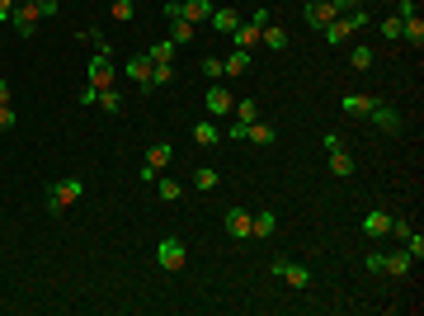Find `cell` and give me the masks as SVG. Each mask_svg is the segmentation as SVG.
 Here are the masks:
<instances>
[{"label": "cell", "mask_w": 424, "mask_h": 316, "mask_svg": "<svg viewBox=\"0 0 424 316\" xmlns=\"http://www.w3.org/2000/svg\"><path fill=\"white\" fill-rule=\"evenodd\" d=\"M245 71H250V53H240V48L222 62V76H245Z\"/></svg>", "instance_id": "24"}, {"label": "cell", "mask_w": 424, "mask_h": 316, "mask_svg": "<svg viewBox=\"0 0 424 316\" xmlns=\"http://www.w3.org/2000/svg\"><path fill=\"white\" fill-rule=\"evenodd\" d=\"M146 57H151V62H175V43H170V38H160V43H156Z\"/></svg>", "instance_id": "33"}, {"label": "cell", "mask_w": 424, "mask_h": 316, "mask_svg": "<svg viewBox=\"0 0 424 316\" xmlns=\"http://www.w3.org/2000/svg\"><path fill=\"white\" fill-rule=\"evenodd\" d=\"M335 5V15H349V10H363V0H330Z\"/></svg>", "instance_id": "41"}, {"label": "cell", "mask_w": 424, "mask_h": 316, "mask_svg": "<svg viewBox=\"0 0 424 316\" xmlns=\"http://www.w3.org/2000/svg\"><path fill=\"white\" fill-rule=\"evenodd\" d=\"M410 264H415V260H410L405 250H396V255H382V274H396V279H401V274H410Z\"/></svg>", "instance_id": "23"}, {"label": "cell", "mask_w": 424, "mask_h": 316, "mask_svg": "<svg viewBox=\"0 0 424 316\" xmlns=\"http://www.w3.org/2000/svg\"><path fill=\"white\" fill-rule=\"evenodd\" d=\"M401 38H405L410 48H424V19H420V15H410V19H401Z\"/></svg>", "instance_id": "19"}, {"label": "cell", "mask_w": 424, "mask_h": 316, "mask_svg": "<svg viewBox=\"0 0 424 316\" xmlns=\"http://www.w3.org/2000/svg\"><path fill=\"white\" fill-rule=\"evenodd\" d=\"M330 175H335V180H349V175H354V156H349L345 147L330 151Z\"/></svg>", "instance_id": "21"}, {"label": "cell", "mask_w": 424, "mask_h": 316, "mask_svg": "<svg viewBox=\"0 0 424 316\" xmlns=\"http://www.w3.org/2000/svg\"><path fill=\"white\" fill-rule=\"evenodd\" d=\"M349 66H354V71H368V66H372V48H363V43L349 48Z\"/></svg>", "instance_id": "30"}, {"label": "cell", "mask_w": 424, "mask_h": 316, "mask_svg": "<svg viewBox=\"0 0 424 316\" xmlns=\"http://www.w3.org/2000/svg\"><path fill=\"white\" fill-rule=\"evenodd\" d=\"M273 232H278V212H273V208H264V212H250V236L269 241Z\"/></svg>", "instance_id": "8"}, {"label": "cell", "mask_w": 424, "mask_h": 316, "mask_svg": "<svg viewBox=\"0 0 424 316\" xmlns=\"http://www.w3.org/2000/svg\"><path fill=\"white\" fill-rule=\"evenodd\" d=\"M203 104H208V113H212V118H227V113L236 109V100L227 95V85H212L208 95H203Z\"/></svg>", "instance_id": "6"}, {"label": "cell", "mask_w": 424, "mask_h": 316, "mask_svg": "<svg viewBox=\"0 0 424 316\" xmlns=\"http://www.w3.org/2000/svg\"><path fill=\"white\" fill-rule=\"evenodd\" d=\"M151 66H156V62H151V57H146V53L128 57V76H133L137 85H146V80H151Z\"/></svg>", "instance_id": "20"}, {"label": "cell", "mask_w": 424, "mask_h": 316, "mask_svg": "<svg viewBox=\"0 0 424 316\" xmlns=\"http://www.w3.org/2000/svg\"><path fill=\"white\" fill-rule=\"evenodd\" d=\"M10 24H15V33H19V38H33V33H38V15H33V5H19Z\"/></svg>", "instance_id": "15"}, {"label": "cell", "mask_w": 424, "mask_h": 316, "mask_svg": "<svg viewBox=\"0 0 424 316\" xmlns=\"http://www.w3.org/2000/svg\"><path fill=\"white\" fill-rule=\"evenodd\" d=\"M363 232H368L372 241H377V236H387V232H392V212L368 208V212H363Z\"/></svg>", "instance_id": "10"}, {"label": "cell", "mask_w": 424, "mask_h": 316, "mask_svg": "<svg viewBox=\"0 0 424 316\" xmlns=\"http://www.w3.org/2000/svg\"><path fill=\"white\" fill-rule=\"evenodd\" d=\"M382 33H387V38H401V19H396V15H392V19L382 24Z\"/></svg>", "instance_id": "44"}, {"label": "cell", "mask_w": 424, "mask_h": 316, "mask_svg": "<svg viewBox=\"0 0 424 316\" xmlns=\"http://www.w3.org/2000/svg\"><path fill=\"white\" fill-rule=\"evenodd\" d=\"M368 118H372V123H377L382 132H401V113H396L392 104H372V109H368Z\"/></svg>", "instance_id": "13"}, {"label": "cell", "mask_w": 424, "mask_h": 316, "mask_svg": "<svg viewBox=\"0 0 424 316\" xmlns=\"http://www.w3.org/2000/svg\"><path fill=\"white\" fill-rule=\"evenodd\" d=\"M198 71L212 76V80H222V57H203V62H198Z\"/></svg>", "instance_id": "35"}, {"label": "cell", "mask_w": 424, "mask_h": 316, "mask_svg": "<svg viewBox=\"0 0 424 316\" xmlns=\"http://www.w3.org/2000/svg\"><path fill=\"white\" fill-rule=\"evenodd\" d=\"M245 132H250V123H231V128H227V137H231V142H245Z\"/></svg>", "instance_id": "43"}, {"label": "cell", "mask_w": 424, "mask_h": 316, "mask_svg": "<svg viewBox=\"0 0 424 316\" xmlns=\"http://www.w3.org/2000/svg\"><path fill=\"white\" fill-rule=\"evenodd\" d=\"M170 160H175V147H170V142L151 147V151H146V165H142V185H156V175L170 165Z\"/></svg>", "instance_id": "3"}, {"label": "cell", "mask_w": 424, "mask_h": 316, "mask_svg": "<svg viewBox=\"0 0 424 316\" xmlns=\"http://www.w3.org/2000/svg\"><path fill=\"white\" fill-rule=\"evenodd\" d=\"M99 104H104L108 113H118V109H123V95H118V90H99Z\"/></svg>", "instance_id": "36"}, {"label": "cell", "mask_w": 424, "mask_h": 316, "mask_svg": "<svg viewBox=\"0 0 424 316\" xmlns=\"http://www.w3.org/2000/svg\"><path fill=\"white\" fill-rule=\"evenodd\" d=\"M236 123H260V100H236Z\"/></svg>", "instance_id": "27"}, {"label": "cell", "mask_w": 424, "mask_h": 316, "mask_svg": "<svg viewBox=\"0 0 424 316\" xmlns=\"http://www.w3.org/2000/svg\"><path fill=\"white\" fill-rule=\"evenodd\" d=\"M320 38H325L330 48H340V43H349V38H354V19H349V15H335L330 24L320 28Z\"/></svg>", "instance_id": "5"}, {"label": "cell", "mask_w": 424, "mask_h": 316, "mask_svg": "<svg viewBox=\"0 0 424 316\" xmlns=\"http://www.w3.org/2000/svg\"><path fill=\"white\" fill-rule=\"evenodd\" d=\"M193 142H198V147H217V142H222V128H217V118H203V123H193Z\"/></svg>", "instance_id": "17"}, {"label": "cell", "mask_w": 424, "mask_h": 316, "mask_svg": "<svg viewBox=\"0 0 424 316\" xmlns=\"http://www.w3.org/2000/svg\"><path fill=\"white\" fill-rule=\"evenodd\" d=\"M33 15H38V19H48V15H57V0H33Z\"/></svg>", "instance_id": "38"}, {"label": "cell", "mask_w": 424, "mask_h": 316, "mask_svg": "<svg viewBox=\"0 0 424 316\" xmlns=\"http://www.w3.org/2000/svg\"><path fill=\"white\" fill-rule=\"evenodd\" d=\"M222 185V175L212 170V165H203V170H193V189H217Z\"/></svg>", "instance_id": "31"}, {"label": "cell", "mask_w": 424, "mask_h": 316, "mask_svg": "<svg viewBox=\"0 0 424 316\" xmlns=\"http://www.w3.org/2000/svg\"><path fill=\"white\" fill-rule=\"evenodd\" d=\"M410 15H420V5H415V0H401V5H396V19H410Z\"/></svg>", "instance_id": "40"}, {"label": "cell", "mask_w": 424, "mask_h": 316, "mask_svg": "<svg viewBox=\"0 0 424 316\" xmlns=\"http://www.w3.org/2000/svg\"><path fill=\"white\" fill-rule=\"evenodd\" d=\"M15 10H19V0H0V28L15 19Z\"/></svg>", "instance_id": "37"}, {"label": "cell", "mask_w": 424, "mask_h": 316, "mask_svg": "<svg viewBox=\"0 0 424 316\" xmlns=\"http://www.w3.org/2000/svg\"><path fill=\"white\" fill-rule=\"evenodd\" d=\"M156 194L165 198V203H175V198L184 194V185H180V180H165V175H156Z\"/></svg>", "instance_id": "28"}, {"label": "cell", "mask_w": 424, "mask_h": 316, "mask_svg": "<svg viewBox=\"0 0 424 316\" xmlns=\"http://www.w3.org/2000/svg\"><path fill=\"white\" fill-rule=\"evenodd\" d=\"M10 128H15V109L0 104V132H10Z\"/></svg>", "instance_id": "42"}, {"label": "cell", "mask_w": 424, "mask_h": 316, "mask_svg": "<svg viewBox=\"0 0 424 316\" xmlns=\"http://www.w3.org/2000/svg\"><path fill=\"white\" fill-rule=\"evenodd\" d=\"M90 85H95V90H113V62H108V57H95V62H90Z\"/></svg>", "instance_id": "11"}, {"label": "cell", "mask_w": 424, "mask_h": 316, "mask_svg": "<svg viewBox=\"0 0 424 316\" xmlns=\"http://www.w3.org/2000/svg\"><path fill=\"white\" fill-rule=\"evenodd\" d=\"M269 269H273L278 279H288L292 288H307V284H311V269H307V264H292V260H273V264H269Z\"/></svg>", "instance_id": "4"}, {"label": "cell", "mask_w": 424, "mask_h": 316, "mask_svg": "<svg viewBox=\"0 0 424 316\" xmlns=\"http://www.w3.org/2000/svg\"><path fill=\"white\" fill-rule=\"evenodd\" d=\"M330 19H335V5H330V0H311V5H307V24L311 28H325Z\"/></svg>", "instance_id": "16"}, {"label": "cell", "mask_w": 424, "mask_h": 316, "mask_svg": "<svg viewBox=\"0 0 424 316\" xmlns=\"http://www.w3.org/2000/svg\"><path fill=\"white\" fill-rule=\"evenodd\" d=\"M212 10H217V0H180V19H189V24H208Z\"/></svg>", "instance_id": "7"}, {"label": "cell", "mask_w": 424, "mask_h": 316, "mask_svg": "<svg viewBox=\"0 0 424 316\" xmlns=\"http://www.w3.org/2000/svg\"><path fill=\"white\" fill-rule=\"evenodd\" d=\"M245 142H255V147H273V142H278V132L269 128V123H250V132H245Z\"/></svg>", "instance_id": "25"}, {"label": "cell", "mask_w": 424, "mask_h": 316, "mask_svg": "<svg viewBox=\"0 0 424 316\" xmlns=\"http://www.w3.org/2000/svg\"><path fill=\"white\" fill-rule=\"evenodd\" d=\"M133 15H137L133 0H113V19H118V24H133Z\"/></svg>", "instance_id": "32"}, {"label": "cell", "mask_w": 424, "mask_h": 316, "mask_svg": "<svg viewBox=\"0 0 424 316\" xmlns=\"http://www.w3.org/2000/svg\"><path fill=\"white\" fill-rule=\"evenodd\" d=\"M372 104H377L372 95H345V104H340V109H345V113H368Z\"/></svg>", "instance_id": "29"}, {"label": "cell", "mask_w": 424, "mask_h": 316, "mask_svg": "<svg viewBox=\"0 0 424 316\" xmlns=\"http://www.w3.org/2000/svg\"><path fill=\"white\" fill-rule=\"evenodd\" d=\"M80 194H85V185H80V180H57V185L48 189V198H43L48 217H61L71 203H80Z\"/></svg>", "instance_id": "1"}, {"label": "cell", "mask_w": 424, "mask_h": 316, "mask_svg": "<svg viewBox=\"0 0 424 316\" xmlns=\"http://www.w3.org/2000/svg\"><path fill=\"white\" fill-rule=\"evenodd\" d=\"M193 28H198V24H189V19H170V43H175V48L193 43Z\"/></svg>", "instance_id": "26"}, {"label": "cell", "mask_w": 424, "mask_h": 316, "mask_svg": "<svg viewBox=\"0 0 424 316\" xmlns=\"http://www.w3.org/2000/svg\"><path fill=\"white\" fill-rule=\"evenodd\" d=\"M0 43H5V28H0Z\"/></svg>", "instance_id": "46"}, {"label": "cell", "mask_w": 424, "mask_h": 316, "mask_svg": "<svg viewBox=\"0 0 424 316\" xmlns=\"http://www.w3.org/2000/svg\"><path fill=\"white\" fill-rule=\"evenodd\" d=\"M0 104H10V80H0Z\"/></svg>", "instance_id": "45"}, {"label": "cell", "mask_w": 424, "mask_h": 316, "mask_svg": "<svg viewBox=\"0 0 424 316\" xmlns=\"http://www.w3.org/2000/svg\"><path fill=\"white\" fill-rule=\"evenodd\" d=\"M80 104H99V90H95V85H90V80H85V85H80Z\"/></svg>", "instance_id": "39"}, {"label": "cell", "mask_w": 424, "mask_h": 316, "mask_svg": "<svg viewBox=\"0 0 424 316\" xmlns=\"http://www.w3.org/2000/svg\"><path fill=\"white\" fill-rule=\"evenodd\" d=\"M410 232H415V222H410V217H392V232H387V236L405 241V236H410Z\"/></svg>", "instance_id": "34"}, {"label": "cell", "mask_w": 424, "mask_h": 316, "mask_svg": "<svg viewBox=\"0 0 424 316\" xmlns=\"http://www.w3.org/2000/svg\"><path fill=\"white\" fill-rule=\"evenodd\" d=\"M292 38H288V28H278V24H269L264 33H260V48H269V53H283Z\"/></svg>", "instance_id": "18"}, {"label": "cell", "mask_w": 424, "mask_h": 316, "mask_svg": "<svg viewBox=\"0 0 424 316\" xmlns=\"http://www.w3.org/2000/svg\"><path fill=\"white\" fill-rule=\"evenodd\" d=\"M170 80H175V62H156V66H151V80H146L142 90H160V85H170Z\"/></svg>", "instance_id": "22"}, {"label": "cell", "mask_w": 424, "mask_h": 316, "mask_svg": "<svg viewBox=\"0 0 424 316\" xmlns=\"http://www.w3.org/2000/svg\"><path fill=\"white\" fill-rule=\"evenodd\" d=\"M184 260H189L184 241H180V236H160V245H156V264H160V269H165V274H175V269H184Z\"/></svg>", "instance_id": "2"}, {"label": "cell", "mask_w": 424, "mask_h": 316, "mask_svg": "<svg viewBox=\"0 0 424 316\" xmlns=\"http://www.w3.org/2000/svg\"><path fill=\"white\" fill-rule=\"evenodd\" d=\"M208 24L217 28V33H227V38H231V33L240 28V15L231 10V5H227V10H212V15H208Z\"/></svg>", "instance_id": "14"}, {"label": "cell", "mask_w": 424, "mask_h": 316, "mask_svg": "<svg viewBox=\"0 0 424 316\" xmlns=\"http://www.w3.org/2000/svg\"><path fill=\"white\" fill-rule=\"evenodd\" d=\"M227 236H231V241L250 236V212H245V208H227Z\"/></svg>", "instance_id": "12"}, {"label": "cell", "mask_w": 424, "mask_h": 316, "mask_svg": "<svg viewBox=\"0 0 424 316\" xmlns=\"http://www.w3.org/2000/svg\"><path fill=\"white\" fill-rule=\"evenodd\" d=\"M260 33H264V28H260V24H250V19H240V28H236V33H231V43H236L240 53H255V48H260Z\"/></svg>", "instance_id": "9"}]
</instances>
